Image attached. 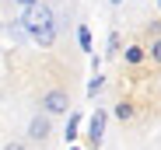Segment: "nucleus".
<instances>
[{
    "label": "nucleus",
    "mask_w": 161,
    "mask_h": 150,
    "mask_svg": "<svg viewBox=\"0 0 161 150\" xmlns=\"http://www.w3.org/2000/svg\"><path fill=\"white\" fill-rule=\"evenodd\" d=\"M39 112H46L49 119H60V115H70L74 105H70V94L67 87H46L39 94Z\"/></svg>",
    "instance_id": "f257e3e1"
},
{
    "label": "nucleus",
    "mask_w": 161,
    "mask_h": 150,
    "mask_svg": "<svg viewBox=\"0 0 161 150\" xmlns=\"http://www.w3.org/2000/svg\"><path fill=\"white\" fill-rule=\"evenodd\" d=\"M25 140L46 147V143L53 140V119H49L46 112H35V115L28 119V126H25Z\"/></svg>",
    "instance_id": "f03ea898"
},
{
    "label": "nucleus",
    "mask_w": 161,
    "mask_h": 150,
    "mask_svg": "<svg viewBox=\"0 0 161 150\" xmlns=\"http://www.w3.org/2000/svg\"><path fill=\"white\" fill-rule=\"evenodd\" d=\"M105 122H109V112H105V108H95V115L88 119V143H91V150H98V147H102Z\"/></svg>",
    "instance_id": "7ed1b4c3"
},
{
    "label": "nucleus",
    "mask_w": 161,
    "mask_h": 150,
    "mask_svg": "<svg viewBox=\"0 0 161 150\" xmlns=\"http://www.w3.org/2000/svg\"><path fill=\"white\" fill-rule=\"evenodd\" d=\"M28 35H32V42L39 49H53V42H56V21L53 24H39V28H28Z\"/></svg>",
    "instance_id": "20e7f679"
},
{
    "label": "nucleus",
    "mask_w": 161,
    "mask_h": 150,
    "mask_svg": "<svg viewBox=\"0 0 161 150\" xmlns=\"http://www.w3.org/2000/svg\"><path fill=\"white\" fill-rule=\"evenodd\" d=\"M123 63L133 66V70L144 66V63H147V45H144V42H130V45L123 49Z\"/></svg>",
    "instance_id": "39448f33"
},
{
    "label": "nucleus",
    "mask_w": 161,
    "mask_h": 150,
    "mask_svg": "<svg viewBox=\"0 0 161 150\" xmlns=\"http://www.w3.org/2000/svg\"><path fill=\"white\" fill-rule=\"evenodd\" d=\"M112 119L123 122V126L133 122V119H137V101H133V98H119V101L112 105Z\"/></svg>",
    "instance_id": "423d86ee"
},
{
    "label": "nucleus",
    "mask_w": 161,
    "mask_h": 150,
    "mask_svg": "<svg viewBox=\"0 0 161 150\" xmlns=\"http://www.w3.org/2000/svg\"><path fill=\"white\" fill-rule=\"evenodd\" d=\"M147 59H151L154 66H161V35H151V42H147Z\"/></svg>",
    "instance_id": "0eeeda50"
},
{
    "label": "nucleus",
    "mask_w": 161,
    "mask_h": 150,
    "mask_svg": "<svg viewBox=\"0 0 161 150\" xmlns=\"http://www.w3.org/2000/svg\"><path fill=\"white\" fill-rule=\"evenodd\" d=\"M105 91V77H102V73H95V77L88 80V98H95V94H102Z\"/></svg>",
    "instance_id": "6e6552de"
},
{
    "label": "nucleus",
    "mask_w": 161,
    "mask_h": 150,
    "mask_svg": "<svg viewBox=\"0 0 161 150\" xmlns=\"http://www.w3.org/2000/svg\"><path fill=\"white\" fill-rule=\"evenodd\" d=\"M77 42H80L84 53H91V32H88V24H80V28H77Z\"/></svg>",
    "instance_id": "1a4fd4ad"
},
{
    "label": "nucleus",
    "mask_w": 161,
    "mask_h": 150,
    "mask_svg": "<svg viewBox=\"0 0 161 150\" xmlns=\"http://www.w3.org/2000/svg\"><path fill=\"white\" fill-rule=\"evenodd\" d=\"M77 129H80V115L70 112V122H67V140H77Z\"/></svg>",
    "instance_id": "9d476101"
},
{
    "label": "nucleus",
    "mask_w": 161,
    "mask_h": 150,
    "mask_svg": "<svg viewBox=\"0 0 161 150\" xmlns=\"http://www.w3.org/2000/svg\"><path fill=\"white\" fill-rule=\"evenodd\" d=\"M109 56H119V32H109Z\"/></svg>",
    "instance_id": "9b49d317"
},
{
    "label": "nucleus",
    "mask_w": 161,
    "mask_h": 150,
    "mask_svg": "<svg viewBox=\"0 0 161 150\" xmlns=\"http://www.w3.org/2000/svg\"><path fill=\"white\" fill-rule=\"evenodd\" d=\"M4 150H28V140H7Z\"/></svg>",
    "instance_id": "f8f14e48"
},
{
    "label": "nucleus",
    "mask_w": 161,
    "mask_h": 150,
    "mask_svg": "<svg viewBox=\"0 0 161 150\" xmlns=\"http://www.w3.org/2000/svg\"><path fill=\"white\" fill-rule=\"evenodd\" d=\"M14 4H18V7L25 11V7H35V4H39V0H14Z\"/></svg>",
    "instance_id": "ddd939ff"
},
{
    "label": "nucleus",
    "mask_w": 161,
    "mask_h": 150,
    "mask_svg": "<svg viewBox=\"0 0 161 150\" xmlns=\"http://www.w3.org/2000/svg\"><path fill=\"white\" fill-rule=\"evenodd\" d=\"M119 4H123V0H112V7H119Z\"/></svg>",
    "instance_id": "4468645a"
},
{
    "label": "nucleus",
    "mask_w": 161,
    "mask_h": 150,
    "mask_svg": "<svg viewBox=\"0 0 161 150\" xmlns=\"http://www.w3.org/2000/svg\"><path fill=\"white\" fill-rule=\"evenodd\" d=\"M158 11H161V0H158Z\"/></svg>",
    "instance_id": "2eb2a0df"
}]
</instances>
